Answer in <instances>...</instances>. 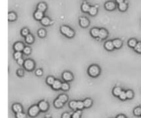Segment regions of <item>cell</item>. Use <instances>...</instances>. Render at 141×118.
<instances>
[{
  "mask_svg": "<svg viewBox=\"0 0 141 118\" xmlns=\"http://www.w3.org/2000/svg\"><path fill=\"white\" fill-rule=\"evenodd\" d=\"M13 110H14V111L17 113H19V112H22V108L19 104H15L13 106Z\"/></svg>",
  "mask_w": 141,
  "mask_h": 118,
  "instance_id": "cell-21",
  "label": "cell"
},
{
  "mask_svg": "<svg viewBox=\"0 0 141 118\" xmlns=\"http://www.w3.org/2000/svg\"><path fill=\"white\" fill-rule=\"evenodd\" d=\"M70 106L73 109H77V102H75V101H72V102L70 103Z\"/></svg>",
  "mask_w": 141,
  "mask_h": 118,
  "instance_id": "cell-32",
  "label": "cell"
},
{
  "mask_svg": "<svg viewBox=\"0 0 141 118\" xmlns=\"http://www.w3.org/2000/svg\"><path fill=\"white\" fill-rule=\"evenodd\" d=\"M59 99L63 103L66 102V101H67V99H68V97L66 96V95H61L59 97Z\"/></svg>",
  "mask_w": 141,
  "mask_h": 118,
  "instance_id": "cell-30",
  "label": "cell"
},
{
  "mask_svg": "<svg viewBox=\"0 0 141 118\" xmlns=\"http://www.w3.org/2000/svg\"><path fill=\"white\" fill-rule=\"evenodd\" d=\"M22 56V54L21 52H17L15 53V54H14V58L17 60H18V59H21Z\"/></svg>",
  "mask_w": 141,
  "mask_h": 118,
  "instance_id": "cell-33",
  "label": "cell"
},
{
  "mask_svg": "<svg viewBox=\"0 0 141 118\" xmlns=\"http://www.w3.org/2000/svg\"><path fill=\"white\" fill-rule=\"evenodd\" d=\"M119 98L121 99H125L126 98H127V94L125 91H122L120 94Z\"/></svg>",
  "mask_w": 141,
  "mask_h": 118,
  "instance_id": "cell-35",
  "label": "cell"
},
{
  "mask_svg": "<svg viewBox=\"0 0 141 118\" xmlns=\"http://www.w3.org/2000/svg\"><path fill=\"white\" fill-rule=\"evenodd\" d=\"M134 50L136 52H137L138 53L141 54V42H138L136 44V45L135 46Z\"/></svg>",
  "mask_w": 141,
  "mask_h": 118,
  "instance_id": "cell-25",
  "label": "cell"
},
{
  "mask_svg": "<svg viewBox=\"0 0 141 118\" xmlns=\"http://www.w3.org/2000/svg\"><path fill=\"white\" fill-rule=\"evenodd\" d=\"M61 86H62V84L59 80H55L52 84V87L54 89H59L61 87Z\"/></svg>",
  "mask_w": 141,
  "mask_h": 118,
  "instance_id": "cell-15",
  "label": "cell"
},
{
  "mask_svg": "<svg viewBox=\"0 0 141 118\" xmlns=\"http://www.w3.org/2000/svg\"><path fill=\"white\" fill-rule=\"evenodd\" d=\"M25 115L22 112H19L17 113V118H25Z\"/></svg>",
  "mask_w": 141,
  "mask_h": 118,
  "instance_id": "cell-38",
  "label": "cell"
},
{
  "mask_svg": "<svg viewBox=\"0 0 141 118\" xmlns=\"http://www.w3.org/2000/svg\"><path fill=\"white\" fill-rule=\"evenodd\" d=\"M14 49L16 51H17V52H20V51H22V50H24V44L22 43H17L14 45Z\"/></svg>",
  "mask_w": 141,
  "mask_h": 118,
  "instance_id": "cell-7",
  "label": "cell"
},
{
  "mask_svg": "<svg viewBox=\"0 0 141 118\" xmlns=\"http://www.w3.org/2000/svg\"><path fill=\"white\" fill-rule=\"evenodd\" d=\"M61 89L64 91L68 90V89H69V85L67 84V83H63V84H62V86H61Z\"/></svg>",
  "mask_w": 141,
  "mask_h": 118,
  "instance_id": "cell-39",
  "label": "cell"
},
{
  "mask_svg": "<svg viewBox=\"0 0 141 118\" xmlns=\"http://www.w3.org/2000/svg\"><path fill=\"white\" fill-rule=\"evenodd\" d=\"M36 74L37 75V76H41V75L43 74V72H42L41 69H38V70H37V72H36Z\"/></svg>",
  "mask_w": 141,
  "mask_h": 118,
  "instance_id": "cell-45",
  "label": "cell"
},
{
  "mask_svg": "<svg viewBox=\"0 0 141 118\" xmlns=\"http://www.w3.org/2000/svg\"><path fill=\"white\" fill-rule=\"evenodd\" d=\"M38 34H39V36L40 37H44L46 36V30H44V29H41V30H39Z\"/></svg>",
  "mask_w": 141,
  "mask_h": 118,
  "instance_id": "cell-28",
  "label": "cell"
},
{
  "mask_svg": "<svg viewBox=\"0 0 141 118\" xmlns=\"http://www.w3.org/2000/svg\"><path fill=\"white\" fill-rule=\"evenodd\" d=\"M105 8H106L107 10H113L116 8V4L113 1H107L105 4Z\"/></svg>",
  "mask_w": 141,
  "mask_h": 118,
  "instance_id": "cell-6",
  "label": "cell"
},
{
  "mask_svg": "<svg viewBox=\"0 0 141 118\" xmlns=\"http://www.w3.org/2000/svg\"><path fill=\"white\" fill-rule=\"evenodd\" d=\"M34 16H35V18L37 19V20H41V19L44 18V14H43V12H41L40 10L36 11Z\"/></svg>",
  "mask_w": 141,
  "mask_h": 118,
  "instance_id": "cell-9",
  "label": "cell"
},
{
  "mask_svg": "<svg viewBox=\"0 0 141 118\" xmlns=\"http://www.w3.org/2000/svg\"><path fill=\"white\" fill-rule=\"evenodd\" d=\"M39 109H40L39 107H38L37 106H33L29 110V115L32 116V117H34L35 115H37L38 113H39Z\"/></svg>",
  "mask_w": 141,
  "mask_h": 118,
  "instance_id": "cell-4",
  "label": "cell"
},
{
  "mask_svg": "<svg viewBox=\"0 0 141 118\" xmlns=\"http://www.w3.org/2000/svg\"><path fill=\"white\" fill-rule=\"evenodd\" d=\"M88 73L92 77H96L99 74L100 69L96 65H92L88 69Z\"/></svg>",
  "mask_w": 141,
  "mask_h": 118,
  "instance_id": "cell-2",
  "label": "cell"
},
{
  "mask_svg": "<svg viewBox=\"0 0 141 118\" xmlns=\"http://www.w3.org/2000/svg\"><path fill=\"white\" fill-rule=\"evenodd\" d=\"M25 40L28 43H32L34 41V38L32 37V36L30 34H28L25 37Z\"/></svg>",
  "mask_w": 141,
  "mask_h": 118,
  "instance_id": "cell-23",
  "label": "cell"
},
{
  "mask_svg": "<svg viewBox=\"0 0 141 118\" xmlns=\"http://www.w3.org/2000/svg\"></svg>",
  "mask_w": 141,
  "mask_h": 118,
  "instance_id": "cell-49",
  "label": "cell"
},
{
  "mask_svg": "<svg viewBox=\"0 0 141 118\" xmlns=\"http://www.w3.org/2000/svg\"><path fill=\"white\" fill-rule=\"evenodd\" d=\"M54 78L53 77H48L47 78V84H53V83L54 82Z\"/></svg>",
  "mask_w": 141,
  "mask_h": 118,
  "instance_id": "cell-34",
  "label": "cell"
},
{
  "mask_svg": "<svg viewBox=\"0 0 141 118\" xmlns=\"http://www.w3.org/2000/svg\"><path fill=\"white\" fill-rule=\"evenodd\" d=\"M99 32H100V30H98L97 28H93L91 30L92 36L94 37H97L99 36Z\"/></svg>",
  "mask_w": 141,
  "mask_h": 118,
  "instance_id": "cell-16",
  "label": "cell"
},
{
  "mask_svg": "<svg viewBox=\"0 0 141 118\" xmlns=\"http://www.w3.org/2000/svg\"><path fill=\"white\" fill-rule=\"evenodd\" d=\"M17 18V15L15 13H10L8 14V20L9 21H15Z\"/></svg>",
  "mask_w": 141,
  "mask_h": 118,
  "instance_id": "cell-24",
  "label": "cell"
},
{
  "mask_svg": "<svg viewBox=\"0 0 141 118\" xmlns=\"http://www.w3.org/2000/svg\"><path fill=\"white\" fill-rule=\"evenodd\" d=\"M117 118H125L123 115H119V116H118L117 117Z\"/></svg>",
  "mask_w": 141,
  "mask_h": 118,
  "instance_id": "cell-48",
  "label": "cell"
},
{
  "mask_svg": "<svg viewBox=\"0 0 141 118\" xmlns=\"http://www.w3.org/2000/svg\"><path fill=\"white\" fill-rule=\"evenodd\" d=\"M84 103L82 102H77V109H81L84 107Z\"/></svg>",
  "mask_w": 141,
  "mask_h": 118,
  "instance_id": "cell-40",
  "label": "cell"
},
{
  "mask_svg": "<svg viewBox=\"0 0 141 118\" xmlns=\"http://www.w3.org/2000/svg\"><path fill=\"white\" fill-rule=\"evenodd\" d=\"M63 79L66 81H70L72 80V75L69 73V72H65V73H63Z\"/></svg>",
  "mask_w": 141,
  "mask_h": 118,
  "instance_id": "cell-10",
  "label": "cell"
},
{
  "mask_svg": "<svg viewBox=\"0 0 141 118\" xmlns=\"http://www.w3.org/2000/svg\"><path fill=\"white\" fill-rule=\"evenodd\" d=\"M39 109H41V111H46L48 108V104H47V103L46 102H45V101H42L41 102L39 103Z\"/></svg>",
  "mask_w": 141,
  "mask_h": 118,
  "instance_id": "cell-8",
  "label": "cell"
},
{
  "mask_svg": "<svg viewBox=\"0 0 141 118\" xmlns=\"http://www.w3.org/2000/svg\"><path fill=\"white\" fill-rule=\"evenodd\" d=\"M38 10H40L41 12H44L46 8H47V6H46V4L44 3H39V5L37 6Z\"/></svg>",
  "mask_w": 141,
  "mask_h": 118,
  "instance_id": "cell-13",
  "label": "cell"
},
{
  "mask_svg": "<svg viewBox=\"0 0 141 118\" xmlns=\"http://www.w3.org/2000/svg\"><path fill=\"white\" fill-rule=\"evenodd\" d=\"M17 62H18V64L20 65H23V64H24V60H23L22 58L17 60Z\"/></svg>",
  "mask_w": 141,
  "mask_h": 118,
  "instance_id": "cell-43",
  "label": "cell"
},
{
  "mask_svg": "<svg viewBox=\"0 0 141 118\" xmlns=\"http://www.w3.org/2000/svg\"><path fill=\"white\" fill-rule=\"evenodd\" d=\"M81 8L82 10H83V12H85V13H88V12L89 13V10L90 9V6H89V4L85 3L82 5Z\"/></svg>",
  "mask_w": 141,
  "mask_h": 118,
  "instance_id": "cell-18",
  "label": "cell"
},
{
  "mask_svg": "<svg viewBox=\"0 0 141 118\" xmlns=\"http://www.w3.org/2000/svg\"><path fill=\"white\" fill-rule=\"evenodd\" d=\"M129 45L130 47H135V46L136 45V44H137V41L136 40V39H130V40H129Z\"/></svg>",
  "mask_w": 141,
  "mask_h": 118,
  "instance_id": "cell-26",
  "label": "cell"
},
{
  "mask_svg": "<svg viewBox=\"0 0 141 118\" xmlns=\"http://www.w3.org/2000/svg\"><path fill=\"white\" fill-rule=\"evenodd\" d=\"M126 94H127V98H129V99H130V98H133V96H134V93H133L132 91H127Z\"/></svg>",
  "mask_w": 141,
  "mask_h": 118,
  "instance_id": "cell-36",
  "label": "cell"
},
{
  "mask_svg": "<svg viewBox=\"0 0 141 118\" xmlns=\"http://www.w3.org/2000/svg\"><path fill=\"white\" fill-rule=\"evenodd\" d=\"M17 74L20 76H22L24 75V71L22 70V69H19L18 71H17Z\"/></svg>",
  "mask_w": 141,
  "mask_h": 118,
  "instance_id": "cell-44",
  "label": "cell"
},
{
  "mask_svg": "<svg viewBox=\"0 0 141 118\" xmlns=\"http://www.w3.org/2000/svg\"><path fill=\"white\" fill-rule=\"evenodd\" d=\"M80 115H81V111L76 112L72 115V118H80Z\"/></svg>",
  "mask_w": 141,
  "mask_h": 118,
  "instance_id": "cell-41",
  "label": "cell"
},
{
  "mask_svg": "<svg viewBox=\"0 0 141 118\" xmlns=\"http://www.w3.org/2000/svg\"><path fill=\"white\" fill-rule=\"evenodd\" d=\"M121 92H122V91H121L120 88H119V87H116V88H114V89L113 91V93H114V94L116 96H119Z\"/></svg>",
  "mask_w": 141,
  "mask_h": 118,
  "instance_id": "cell-22",
  "label": "cell"
},
{
  "mask_svg": "<svg viewBox=\"0 0 141 118\" xmlns=\"http://www.w3.org/2000/svg\"><path fill=\"white\" fill-rule=\"evenodd\" d=\"M118 8L120 11H125L127 8V5L125 2H122L118 4Z\"/></svg>",
  "mask_w": 141,
  "mask_h": 118,
  "instance_id": "cell-17",
  "label": "cell"
},
{
  "mask_svg": "<svg viewBox=\"0 0 141 118\" xmlns=\"http://www.w3.org/2000/svg\"><path fill=\"white\" fill-rule=\"evenodd\" d=\"M89 24H90V21L87 18H85V17H81L80 18V25H81L83 28L88 27Z\"/></svg>",
  "mask_w": 141,
  "mask_h": 118,
  "instance_id": "cell-5",
  "label": "cell"
},
{
  "mask_svg": "<svg viewBox=\"0 0 141 118\" xmlns=\"http://www.w3.org/2000/svg\"><path fill=\"white\" fill-rule=\"evenodd\" d=\"M99 38L100 39H105L107 37V32L105 29H100L99 32Z\"/></svg>",
  "mask_w": 141,
  "mask_h": 118,
  "instance_id": "cell-11",
  "label": "cell"
},
{
  "mask_svg": "<svg viewBox=\"0 0 141 118\" xmlns=\"http://www.w3.org/2000/svg\"><path fill=\"white\" fill-rule=\"evenodd\" d=\"M22 33L24 36H25V37H26L27 35L29 34V30H28V29H24V30H22Z\"/></svg>",
  "mask_w": 141,
  "mask_h": 118,
  "instance_id": "cell-42",
  "label": "cell"
},
{
  "mask_svg": "<svg viewBox=\"0 0 141 118\" xmlns=\"http://www.w3.org/2000/svg\"><path fill=\"white\" fill-rule=\"evenodd\" d=\"M134 114L137 116H139V115H141V107H137L134 109Z\"/></svg>",
  "mask_w": 141,
  "mask_h": 118,
  "instance_id": "cell-29",
  "label": "cell"
},
{
  "mask_svg": "<svg viewBox=\"0 0 141 118\" xmlns=\"http://www.w3.org/2000/svg\"><path fill=\"white\" fill-rule=\"evenodd\" d=\"M89 13H90V15L92 16H94L95 15H96V13H97V8H96V7H90V9L89 10Z\"/></svg>",
  "mask_w": 141,
  "mask_h": 118,
  "instance_id": "cell-20",
  "label": "cell"
},
{
  "mask_svg": "<svg viewBox=\"0 0 141 118\" xmlns=\"http://www.w3.org/2000/svg\"><path fill=\"white\" fill-rule=\"evenodd\" d=\"M24 67L27 70L30 71L32 69H34L35 67V63L32 60H26L24 62Z\"/></svg>",
  "mask_w": 141,
  "mask_h": 118,
  "instance_id": "cell-3",
  "label": "cell"
},
{
  "mask_svg": "<svg viewBox=\"0 0 141 118\" xmlns=\"http://www.w3.org/2000/svg\"><path fill=\"white\" fill-rule=\"evenodd\" d=\"M61 32H62L63 34L66 35L68 37L71 38L72 37H74V31H73L72 30H71L69 27H68V26H65V25L62 26V27L61 28Z\"/></svg>",
  "mask_w": 141,
  "mask_h": 118,
  "instance_id": "cell-1",
  "label": "cell"
},
{
  "mask_svg": "<svg viewBox=\"0 0 141 118\" xmlns=\"http://www.w3.org/2000/svg\"><path fill=\"white\" fill-rule=\"evenodd\" d=\"M54 106L57 108H60V107H61L63 106V102L59 99H56V101L54 102Z\"/></svg>",
  "mask_w": 141,
  "mask_h": 118,
  "instance_id": "cell-27",
  "label": "cell"
},
{
  "mask_svg": "<svg viewBox=\"0 0 141 118\" xmlns=\"http://www.w3.org/2000/svg\"><path fill=\"white\" fill-rule=\"evenodd\" d=\"M24 54H29L31 52V49L29 47H25L24 49Z\"/></svg>",
  "mask_w": 141,
  "mask_h": 118,
  "instance_id": "cell-37",
  "label": "cell"
},
{
  "mask_svg": "<svg viewBox=\"0 0 141 118\" xmlns=\"http://www.w3.org/2000/svg\"><path fill=\"white\" fill-rule=\"evenodd\" d=\"M116 1L117 3H122V2H124V0H116Z\"/></svg>",
  "mask_w": 141,
  "mask_h": 118,
  "instance_id": "cell-47",
  "label": "cell"
},
{
  "mask_svg": "<svg viewBox=\"0 0 141 118\" xmlns=\"http://www.w3.org/2000/svg\"><path fill=\"white\" fill-rule=\"evenodd\" d=\"M41 23L44 25H48L50 24V20L49 18L47 17H44L43 19L41 20Z\"/></svg>",
  "mask_w": 141,
  "mask_h": 118,
  "instance_id": "cell-19",
  "label": "cell"
},
{
  "mask_svg": "<svg viewBox=\"0 0 141 118\" xmlns=\"http://www.w3.org/2000/svg\"><path fill=\"white\" fill-rule=\"evenodd\" d=\"M113 44H114V47H116V48H120V47L122 46V41L119 40V39H116V40H114L113 41Z\"/></svg>",
  "mask_w": 141,
  "mask_h": 118,
  "instance_id": "cell-14",
  "label": "cell"
},
{
  "mask_svg": "<svg viewBox=\"0 0 141 118\" xmlns=\"http://www.w3.org/2000/svg\"><path fill=\"white\" fill-rule=\"evenodd\" d=\"M83 103H84V106H85V107H89V106H90L92 104L91 99H85Z\"/></svg>",
  "mask_w": 141,
  "mask_h": 118,
  "instance_id": "cell-31",
  "label": "cell"
},
{
  "mask_svg": "<svg viewBox=\"0 0 141 118\" xmlns=\"http://www.w3.org/2000/svg\"><path fill=\"white\" fill-rule=\"evenodd\" d=\"M62 118H70V115L68 113H64L62 116Z\"/></svg>",
  "mask_w": 141,
  "mask_h": 118,
  "instance_id": "cell-46",
  "label": "cell"
},
{
  "mask_svg": "<svg viewBox=\"0 0 141 118\" xmlns=\"http://www.w3.org/2000/svg\"><path fill=\"white\" fill-rule=\"evenodd\" d=\"M105 47L107 50H112L114 47V45L113 44V42L112 41H107L105 44Z\"/></svg>",
  "mask_w": 141,
  "mask_h": 118,
  "instance_id": "cell-12",
  "label": "cell"
}]
</instances>
